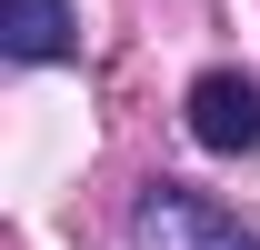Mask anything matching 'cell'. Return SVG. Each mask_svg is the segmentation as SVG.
<instances>
[{
	"instance_id": "7a4b0ae2",
	"label": "cell",
	"mask_w": 260,
	"mask_h": 250,
	"mask_svg": "<svg viewBox=\"0 0 260 250\" xmlns=\"http://www.w3.org/2000/svg\"><path fill=\"white\" fill-rule=\"evenodd\" d=\"M180 120H190V140L210 160H250L260 150V80L250 70H200L190 100H180Z\"/></svg>"
},
{
	"instance_id": "3957f363",
	"label": "cell",
	"mask_w": 260,
	"mask_h": 250,
	"mask_svg": "<svg viewBox=\"0 0 260 250\" xmlns=\"http://www.w3.org/2000/svg\"><path fill=\"white\" fill-rule=\"evenodd\" d=\"M80 50V10L70 0H0V60H20V70H50Z\"/></svg>"
},
{
	"instance_id": "6da1fadb",
	"label": "cell",
	"mask_w": 260,
	"mask_h": 250,
	"mask_svg": "<svg viewBox=\"0 0 260 250\" xmlns=\"http://www.w3.org/2000/svg\"><path fill=\"white\" fill-rule=\"evenodd\" d=\"M130 250H260V230H240V210H220L180 180H150L130 200Z\"/></svg>"
}]
</instances>
